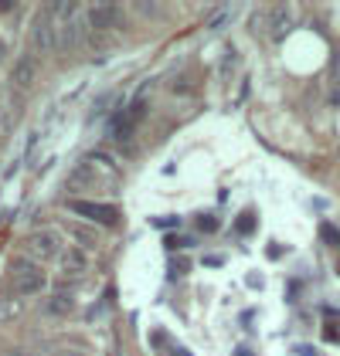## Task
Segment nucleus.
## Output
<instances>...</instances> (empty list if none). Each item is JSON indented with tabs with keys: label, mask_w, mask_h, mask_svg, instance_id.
Instances as JSON below:
<instances>
[{
	"label": "nucleus",
	"mask_w": 340,
	"mask_h": 356,
	"mask_svg": "<svg viewBox=\"0 0 340 356\" xmlns=\"http://www.w3.org/2000/svg\"><path fill=\"white\" fill-rule=\"evenodd\" d=\"M14 292L24 299V296H41L48 289V275L45 268H38L34 261H14V278H10Z\"/></svg>",
	"instance_id": "nucleus-1"
},
{
	"label": "nucleus",
	"mask_w": 340,
	"mask_h": 356,
	"mask_svg": "<svg viewBox=\"0 0 340 356\" xmlns=\"http://www.w3.org/2000/svg\"><path fill=\"white\" fill-rule=\"evenodd\" d=\"M88 28H92V24H88V14L79 7V10L58 28V48H61V51H75V48H82L85 41H88Z\"/></svg>",
	"instance_id": "nucleus-2"
},
{
	"label": "nucleus",
	"mask_w": 340,
	"mask_h": 356,
	"mask_svg": "<svg viewBox=\"0 0 340 356\" xmlns=\"http://www.w3.org/2000/svg\"><path fill=\"white\" fill-rule=\"evenodd\" d=\"M55 48H58V24L52 21V14L41 7V14H38L34 24H31V51L52 55Z\"/></svg>",
	"instance_id": "nucleus-3"
},
{
	"label": "nucleus",
	"mask_w": 340,
	"mask_h": 356,
	"mask_svg": "<svg viewBox=\"0 0 340 356\" xmlns=\"http://www.w3.org/2000/svg\"><path fill=\"white\" fill-rule=\"evenodd\" d=\"M24 248H28V254L34 258V261H52V258H58L61 254V234L58 231H34L28 241H24Z\"/></svg>",
	"instance_id": "nucleus-4"
},
{
	"label": "nucleus",
	"mask_w": 340,
	"mask_h": 356,
	"mask_svg": "<svg viewBox=\"0 0 340 356\" xmlns=\"http://www.w3.org/2000/svg\"><path fill=\"white\" fill-rule=\"evenodd\" d=\"M88 24L95 31H109V28H123V10L116 3H92L88 10Z\"/></svg>",
	"instance_id": "nucleus-5"
},
{
	"label": "nucleus",
	"mask_w": 340,
	"mask_h": 356,
	"mask_svg": "<svg viewBox=\"0 0 340 356\" xmlns=\"http://www.w3.org/2000/svg\"><path fill=\"white\" fill-rule=\"evenodd\" d=\"M58 265H61V272L65 275H85V268H88V258H85V251L82 248H75V245H65L61 248V254H58Z\"/></svg>",
	"instance_id": "nucleus-6"
},
{
	"label": "nucleus",
	"mask_w": 340,
	"mask_h": 356,
	"mask_svg": "<svg viewBox=\"0 0 340 356\" xmlns=\"http://www.w3.org/2000/svg\"><path fill=\"white\" fill-rule=\"evenodd\" d=\"M34 79H38V65H34V58L31 55L17 58V61H14V68H10V85L24 92V88L34 85Z\"/></svg>",
	"instance_id": "nucleus-7"
},
{
	"label": "nucleus",
	"mask_w": 340,
	"mask_h": 356,
	"mask_svg": "<svg viewBox=\"0 0 340 356\" xmlns=\"http://www.w3.org/2000/svg\"><path fill=\"white\" fill-rule=\"evenodd\" d=\"M265 24H269V34L272 38H283L289 24H293V10L286 7V3H272L269 10H265Z\"/></svg>",
	"instance_id": "nucleus-8"
},
{
	"label": "nucleus",
	"mask_w": 340,
	"mask_h": 356,
	"mask_svg": "<svg viewBox=\"0 0 340 356\" xmlns=\"http://www.w3.org/2000/svg\"><path fill=\"white\" fill-rule=\"evenodd\" d=\"M68 207H72V211H79V214H85V218L99 220V224H116V211H113V207H106V204H88V200H72Z\"/></svg>",
	"instance_id": "nucleus-9"
},
{
	"label": "nucleus",
	"mask_w": 340,
	"mask_h": 356,
	"mask_svg": "<svg viewBox=\"0 0 340 356\" xmlns=\"http://www.w3.org/2000/svg\"><path fill=\"white\" fill-rule=\"evenodd\" d=\"M21 316H24V299H21L17 292H3V296H0V326L17 323Z\"/></svg>",
	"instance_id": "nucleus-10"
},
{
	"label": "nucleus",
	"mask_w": 340,
	"mask_h": 356,
	"mask_svg": "<svg viewBox=\"0 0 340 356\" xmlns=\"http://www.w3.org/2000/svg\"><path fill=\"white\" fill-rule=\"evenodd\" d=\"M72 309H75V299H72L68 292H61V289H58L55 296H48V299H45V316H52V319H65V316H72Z\"/></svg>",
	"instance_id": "nucleus-11"
},
{
	"label": "nucleus",
	"mask_w": 340,
	"mask_h": 356,
	"mask_svg": "<svg viewBox=\"0 0 340 356\" xmlns=\"http://www.w3.org/2000/svg\"><path fill=\"white\" fill-rule=\"evenodd\" d=\"M133 129H137V122H133L126 112H119V119H113V133H109V136H113L116 143H126V139L133 136Z\"/></svg>",
	"instance_id": "nucleus-12"
},
{
	"label": "nucleus",
	"mask_w": 340,
	"mask_h": 356,
	"mask_svg": "<svg viewBox=\"0 0 340 356\" xmlns=\"http://www.w3.org/2000/svg\"><path fill=\"white\" fill-rule=\"evenodd\" d=\"M68 234H75L82 248H95V245H99V231H95V227H85V224H68Z\"/></svg>",
	"instance_id": "nucleus-13"
},
{
	"label": "nucleus",
	"mask_w": 340,
	"mask_h": 356,
	"mask_svg": "<svg viewBox=\"0 0 340 356\" xmlns=\"http://www.w3.org/2000/svg\"><path fill=\"white\" fill-rule=\"evenodd\" d=\"M133 7L143 17H164V7H157V3H133Z\"/></svg>",
	"instance_id": "nucleus-14"
},
{
	"label": "nucleus",
	"mask_w": 340,
	"mask_h": 356,
	"mask_svg": "<svg viewBox=\"0 0 340 356\" xmlns=\"http://www.w3.org/2000/svg\"><path fill=\"white\" fill-rule=\"evenodd\" d=\"M228 17H231V7H222V10H215V14H211V21H208V28H211V31L222 28Z\"/></svg>",
	"instance_id": "nucleus-15"
},
{
	"label": "nucleus",
	"mask_w": 340,
	"mask_h": 356,
	"mask_svg": "<svg viewBox=\"0 0 340 356\" xmlns=\"http://www.w3.org/2000/svg\"><path fill=\"white\" fill-rule=\"evenodd\" d=\"M7 136H10V115H7V112L0 109V143H3Z\"/></svg>",
	"instance_id": "nucleus-16"
},
{
	"label": "nucleus",
	"mask_w": 340,
	"mask_h": 356,
	"mask_svg": "<svg viewBox=\"0 0 340 356\" xmlns=\"http://www.w3.org/2000/svg\"><path fill=\"white\" fill-rule=\"evenodd\" d=\"M198 227H201V231H215V227H218V220H215V218H201Z\"/></svg>",
	"instance_id": "nucleus-17"
},
{
	"label": "nucleus",
	"mask_w": 340,
	"mask_h": 356,
	"mask_svg": "<svg viewBox=\"0 0 340 356\" xmlns=\"http://www.w3.org/2000/svg\"><path fill=\"white\" fill-rule=\"evenodd\" d=\"M252 224H255V218H242V220H238V231H249Z\"/></svg>",
	"instance_id": "nucleus-18"
},
{
	"label": "nucleus",
	"mask_w": 340,
	"mask_h": 356,
	"mask_svg": "<svg viewBox=\"0 0 340 356\" xmlns=\"http://www.w3.org/2000/svg\"><path fill=\"white\" fill-rule=\"evenodd\" d=\"M7 10H14V3L10 0H0V14H7Z\"/></svg>",
	"instance_id": "nucleus-19"
},
{
	"label": "nucleus",
	"mask_w": 340,
	"mask_h": 356,
	"mask_svg": "<svg viewBox=\"0 0 340 356\" xmlns=\"http://www.w3.org/2000/svg\"><path fill=\"white\" fill-rule=\"evenodd\" d=\"M3 58H7V41L0 38V61H3Z\"/></svg>",
	"instance_id": "nucleus-20"
},
{
	"label": "nucleus",
	"mask_w": 340,
	"mask_h": 356,
	"mask_svg": "<svg viewBox=\"0 0 340 356\" xmlns=\"http://www.w3.org/2000/svg\"><path fill=\"white\" fill-rule=\"evenodd\" d=\"M58 356H85V353H79V350H65V353H58Z\"/></svg>",
	"instance_id": "nucleus-21"
},
{
	"label": "nucleus",
	"mask_w": 340,
	"mask_h": 356,
	"mask_svg": "<svg viewBox=\"0 0 340 356\" xmlns=\"http://www.w3.org/2000/svg\"><path fill=\"white\" fill-rule=\"evenodd\" d=\"M170 356H191V353H184V350H170Z\"/></svg>",
	"instance_id": "nucleus-22"
}]
</instances>
